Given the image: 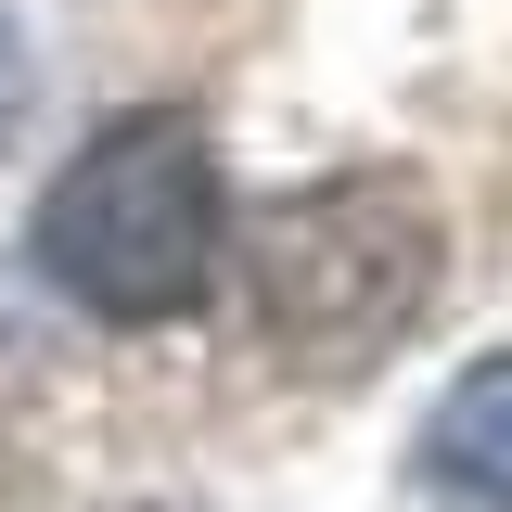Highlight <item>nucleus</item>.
I'll return each mask as SVG.
<instances>
[{
  "mask_svg": "<svg viewBox=\"0 0 512 512\" xmlns=\"http://www.w3.org/2000/svg\"><path fill=\"white\" fill-rule=\"evenodd\" d=\"M26 256L64 308L116 320V333H154V320H192L218 295V256H231V180L205 154L192 116H116L64 154V180L39 192L26 218Z\"/></svg>",
  "mask_w": 512,
  "mask_h": 512,
  "instance_id": "1",
  "label": "nucleus"
},
{
  "mask_svg": "<svg viewBox=\"0 0 512 512\" xmlns=\"http://www.w3.org/2000/svg\"><path fill=\"white\" fill-rule=\"evenodd\" d=\"M436 269H448V231H436V192L410 167H333V180L282 192L244 244V320L282 372H372L410 320L436 308Z\"/></svg>",
  "mask_w": 512,
  "mask_h": 512,
  "instance_id": "2",
  "label": "nucleus"
},
{
  "mask_svg": "<svg viewBox=\"0 0 512 512\" xmlns=\"http://www.w3.org/2000/svg\"><path fill=\"white\" fill-rule=\"evenodd\" d=\"M410 474H423V500H448V512H512V359H474V372L423 410Z\"/></svg>",
  "mask_w": 512,
  "mask_h": 512,
  "instance_id": "3",
  "label": "nucleus"
},
{
  "mask_svg": "<svg viewBox=\"0 0 512 512\" xmlns=\"http://www.w3.org/2000/svg\"><path fill=\"white\" fill-rule=\"evenodd\" d=\"M26 90H39V64H26V26L0 13V141L26 128Z\"/></svg>",
  "mask_w": 512,
  "mask_h": 512,
  "instance_id": "4",
  "label": "nucleus"
},
{
  "mask_svg": "<svg viewBox=\"0 0 512 512\" xmlns=\"http://www.w3.org/2000/svg\"><path fill=\"white\" fill-rule=\"evenodd\" d=\"M128 512H167V500H128Z\"/></svg>",
  "mask_w": 512,
  "mask_h": 512,
  "instance_id": "5",
  "label": "nucleus"
}]
</instances>
